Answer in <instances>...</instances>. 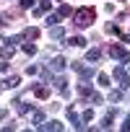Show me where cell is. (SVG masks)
I'll return each mask as SVG.
<instances>
[{
    "instance_id": "603a6c76",
    "label": "cell",
    "mask_w": 130,
    "mask_h": 132,
    "mask_svg": "<svg viewBox=\"0 0 130 132\" xmlns=\"http://www.w3.org/2000/svg\"><path fill=\"white\" fill-rule=\"evenodd\" d=\"M107 34H120V29H117V23H107ZM122 36V34H120Z\"/></svg>"
},
{
    "instance_id": "d6986e66",
    "label": "cell",
    "mask_w": 130,
    "mask_h": 132,
    "mask_svg": "<svg viewBox=\"0 0 130 132\" xmlns=\"http://www.w3.org/2000/svg\"><path fill=\"white\" fill-rule=\"evenodd\" d=\"M109 101H112V104L122 101V91H109Z\"/></svg>"
},
{
    "instance_id": "d6a6232c",
    "label": "cell",
    "mask_w": 130,
    "mask_h": 132,
    "mask_svg": "<svg viewBox=\"0 0 130 132\" xmlns=\"http://www.w3.org/2000/svg\"><path fill=\"white\" fill-rule=\"evenodd\" d=\"M5 117H8V111H5V109H0V119H5Z\"/></svg>"
},
{
    "instance_id": "f546056e",
    "label": "cell",
    "mask_w": 130,
    "mask_h": 132,
    "mask_svg": "<svg viewBox=\"0 0 130 132\" xmlns=\"http://www.w3.org/2000/svg\"><path fill=\"white\" fill-rule=\"evenodd\" d=\"M26 73H29V75H37V73H39V68H37V65H29V70H26Z\"/></svg>"
},
{
    "instance_id": "4fadbf2b",
    "label": "cell",
    "mask_w": 130,
    "mask_h": 132,
    "mask_svg": "<svg viewBox=\"0 0 130 132\" xmlns=\"http://www.w3.org/2000/svg\"><path fill=\"white\" fill-rule=\"evenodd\" d=\"M49 36H52V39H62V36H65V29H60V26H52Z\"/></svg>"
},
{
    "instance_id": "6da1fadb",
    "label": "cell",
    "mask_w": 130,
    "mask_h": 132,
    "mask_svg": "<svg viewBox=\"0 0 130 132\" xmlns=\"http://www.w3.org/2000/svg\"><path fill=\"white\" fill-rule=\"evenodd\" d=\"M94 18H96V11H94V8H81V11H76V26H78V29L91 26Z\"/></svg>"
},
{
    "instance_id": "5b68a950",
    "label": "cell",
    "mask_w": 130,
    "mask_h": 132,
    "mask_svg": "<svg viewBox=\"0 0 130 132\" xmlns=\"http://www.w3.org/2000/svg\"><path fill=\"white\" fill-rule=\"evenodd\" d=\"M52 83H55V88H57V91H62V93H65V86H68V78H65V75H57V78H52Z\"/></svg>"
},
{
    "instance_id": "ba28073f",
    "label": "cell",
    "mask_w": 130,
    "mask_h": 132,
    "mask_svg": "<svg viewBox=\"0 0 130 132\" xmlns=\"http://www.w3.org/2000/svg\"><path fill=\"white\" fill-rule=\"evenodd\" d=\"M39 129H49V132H60V129H62V124H60V122H44V124H42Z\"/></svg>"
},
{
    "instance_id": "8fae6325",
    "label": "cell",
    "mask_w": 130,
    "mask_h": 132,
    "mask_svg": "<svg viewBox=\"0 0 130 132\" xmlns=\"http://www.w3.org/2000/svg\"><path fill=\"white\" fill-rule=\"evenodd\" d=\"M13 104H16V109H18V111H21V114H29V111H31V106H29V104H26V101H21V98H16V101H13Z\"/></svg>"
},
{
    "instance_id": "5bb4252c",
    "label": "cell",
    "mask_w": 130,
    "mask_h": 132,
    "mask_svg": "<svg viewBox=\"0 0 130 132\" xmlns=\"http://www.w3.org/2000/svg\"><path fill=\"white\" fill-rule=\"evenodd\" d=\"M78 93H81V96H91V83H86V80H83V83L78 86Z\"/></svg>"
},
{
    "instance_id": "7a4b0ae2",
    "label": "cell",
    "mask_w": 130,
    "mask_h": 132,
    "mask_svg": "<svg viewBox=\"0 0 130 132\" xmlns=\"http://www.w3.org/2000/svg\"><path fill=\"white\" fill-rule=\"evenodd\" d=\"M73 70H76L83 80H89V78L94 75V68H91V65H83V62H73Z\"/></svg>"
},
{
    "instance_id": "7c38bea8",
    "label": "cell",
    "mask_w": 130,
    "mask_h": 132,
    "mask_svg": "<svg viewBox=\"0 0 130 132\" xmlns=\"http://www.w3.org/2000/svg\"><path fill=\"white\" fill-rule=\"evenodd\" d=\"M102 57V49H89V54H86V62H96Z\"/></svg>"
},
{
    "instance_id": "ac0fdd59",
    "label": "cell",
    "mask_w": 130,
    "mask_h": 132,
    "mask_svg": "<svg viewBox=\"0 0 130 132\" xmlns=\"http://www.w3.org/2000/svg\"><path fill=\"white\" fill-rule=\"evenodd\" d=\"M57 21H60V16H57V13H49L44 23H47V26H57Z\"/></svg>"
},
{
    "instance_id": "9c48e42d",
    "label": "cell",
    "mask_w": 130,
    "mask_h": 132,
    "mask_svg": "<svg viewBox=\"0 0 130 132\" xmlns=\"http://www.w3.org/2000/svg\"><path fill=\"white\" fill-rule=\"evenodd\" d=\"M39 34H42V31H39L37 26H31V29L24 31V39H39Z\"/></svg>"
},
{
    "instance_id": "9a60e30c",
    "label": "cell",
    "mask_w": 130,
    "mask_h": 132,
    "mask_svg": "<svg viewBox=\"0 0 130 132\" xmlns=\"http://www.w3.org/2000/svg\"><path fill=\"white\" fill-rule=\"evenodd\" d=\"M112 117H114V111H107V114H104V119H102V129H109V124H112Z\"/></svg>"
},
{
    "instance_id": "e0dca14e",
    "label": "cell",
    "mask_w": 130,
    "mask_h": 132,
    "mask_svg": "<svg viewBox=\"0 0 130 132\" xmlns=\"http://www.w3.org/2000/svg\"><path fill=\"white\" fill-rule=\"evenodd\" d=\"M68 44H73V47H83V44H86V39H83V36H70V39H68Z\"/></svg>"
},
{
    "instance_id": "4dcf8cb0",
    "label": "cell",
    "mask_w": 130,
    "mask_h": 132,
    "mask_svg": "<svg viewBox=\"0 0 130 132\" xmlns=\"http://www.w3.org/2000/svg\"><path fill=\"white\" fill-rule=\"evenodd\" d=\"M122 129H125V132H127V129H130V114H127V117H125V122H122Z\"/></svg>"
},
{
    "instance_id": "1f68e13d",
    "label": "cell",
    "mask_w": 130,
    "mask_h": 132,
    "mask_svg": "<svg viewBox=\"0 0 130 132\" xmlns=\"http://www.w3.org/2000/svg\"><path fill=\"white\" fill-rule=\"evenodd\" d=\"M8 70V60H3V62H0V73H5Z\"/></svg>"
},
{
    "instance_id": "d4e9b609",
    "label": "cell",
    "mask_w": 130,
    "mask_h": 132,
    "mask_svg": "<svg viewBox=\"0 0 130 132\" xmlns=\"http://www.w3.org/2000/svg\"><path fill=\"white\" fill-rule=\"evenodd\" d=\"M120 86H122V91H127V88H130V75H125V78H120Z\"/></svg>"
},
{
    "instance_id": "e575fe53",
    "label": "cell",
    "mask_w": 130,
    "mask_h": 132,
    "mask_svg": "<svg viewBox=\"0 0 130 132\" xmlns=\"http://www.w3.org/2000/svg\"><path fill=\"white\" fill-rule=\"evenodd\" d=\"M0 23H5V21H3V16H0Z\"/></svg>"
},
{
    "instance_id": "cb8c5ba5",
    "label": "cell",
    "mask_w": 130,
    "mask_h": 132,
    "mask_svg": "<svg viewBox=\"0 0 130 132\" xmlns=\"http://www.w3.org/2000/svg\"><path fill=\"white\" fill-rule=\"evenodd\" d=\"M39 73H42V80H47V83L52 80V70H47V68H44V70H39Z\"/></svg>"
},
{
    "instance_id": "d590c367",
    "label": "cell",
    "mask_w": 130,
    "mask_h": 132,
    "mask_svg": "<svg viewBox=\"0 0 130 132\" xmlns=\"http://www.w3.org/2000/svg\"><path fill=\"white\" fill-rule=\"evenodd\" d=\"M120 3H127V0H120Z\"/></svg>"
},
{
    "instance_id": "8992f818",
    "label": "cell",
    "mask_w": 130,
    "mask_h": 132,
    "mask_svg": "<svg viewBox=\"0 0 130 132\" xmlns=\"http://www.w3.org/2000/svg\"><path fill=\"white\" fill-rule=\"evenodd\" d=\"M62 68H65V57H55L52 65H49V70H55V73H60Z\"/></svg>"
},
{
    "instance_id": "836d02e7",
    "label": "cell",
    "mask_w": 130,
    "mask_h": 132,
    "mask_svg": "<svg viewBox=\"0 0 130 132\" xmlns=\"http://www.w3.org/2000/svg\"><path fill=\"white\" fill-rule=\"evenodd\" d=\"M122 42H127V44H130V34H122Z\"/></svg>"
},
{
    "instance_id": "ffe728a7",
    "label": "cell",
    "mask_w": 130,
    "mask_h": 132,
    "mask_svg": "<svg viewBox=\"0 0 130 132\" xmlns=\"http://www.w3.org/2000/svg\"><path fill=\"white\" fill-rule=\"evenodd\" d=\"M24 52H26V54H37V44L26 42V44H24Z\"/></svg>"
},
{
    "instance_id": "83f0119b",
    "label": "cell",
    "mask_w": 130,
    "mask_h": 132,
    "mask_svg": "<svg viewBox=\"0 0 130 132\" xmlns=\"http://www.w3.org/2000/svg\"><path fill=\"white\" fill-rule=\"evenodd\" d=\"M89 98H91V104H102V101H104V98H102V96H99V93H91V96H89Z\"/></svg>"
},
{
    "instance_id": "2e32d148",
    "label": "cell",
    "mask_w": 130,
    "mask_h": 132,
    "mask_svg": "<svg viewBox=\"0 0 130 132\" xmlns=\"http://www.w3.org/2000/svg\"><path fill=\"white\" fill-rule=\"evenodd\" d=\"M57 16H60V18H68V16H73V8H70V5H62V8L57 11Z\"/></svg>"
},
{
    "instance_id": "3957f363",
    "label": "cell",
    "mask_w": 130,
    "mask_h": 132,
    "mask_svg": "<svg viewBox=\"0 0 130 132\" xmlns=\"http://www.w3.org/2000/svg\"><path fill=\"white\" fill-rule=\"evenodd\" d=\"M109 54H112V57H117V60H122V62H130L127 49H125V47H120V44H112V47H109Z\"/></svg>"
},
{
    "instance_id": "7402d4cb",
    "label": "cell",
    "mask_w": 130,
    "mask_h": 132,
    "mask_svg": "<svg viewBox=\"0 0 130 132\" xmlns=\"http://www.w3.org/2000/svg\"><path fill=\"white\" fill-rule=\"evenodd\" d=\"M127 73H125V68H122V65H117V68H114V78H125Z\"/></svg>"
},
{
    "instance_id": "44dd1931",
    "label": "cell",
    "mask_w": 130,
    "mask_h": 132,
    "mask_svg": "<svg viewBox=\"0 0 130 132\" xmlns=\"http://www.w3.org/2000/svg\"><path fill=\"white\" fill-rule=\"evenodd\" d=\"M91 119H94V111H91V109H86V111L81 114V122L86 124V122H91Z\"/></svg>"
},
{
    "instance_id": "30bf717a",
    "label": "cell",
    "mask_w": 130,
    "mask_h": 132,
    "mask_svg": "<svg viewBox=\"0 0 130 132\" xmlns=\"http://www.w3.org/2000/svg\"><path fill=\"white\" fill-rule=\"evenodd\" d=\"M34 96H37V98H47V96H49V88H44V86H34Z\"/></svg>"
},
{
    "instance_id": "52a82bcc",
    "label": "cell",
    "mask_w": 130,
    "mask_h": 132,
    "mask_svg": "<svg viewBox=\"0 0 130 132\" xmlns=\"http://www.w3.org/2000/svg\"><path fill=\"white\" fill-rule=\"evenodd\" d=\"M18 83H21V78H18V75H11V78L3 80V88H16Z\"/></svg>"
},
{
    "instance_id": "f1b7e54d",
    "label": "cell",
    "mask_w": 130,
    "mask_h": 132,
    "mask_svg": "<svg viewBox=\"0 0 130 132\" xmlns=\"http://www.w3.org/2000/svg\"><path fill=\"white\" fill-rule=\"evenodd\" d=\"M18 5H21V8H31V5H34V0H18Z\"/></svg>"
},
{
    "instance_id": "484cf974",
    "label": "cell",
    "mask_w": 130,
    "mask_h": 132,
    "mask_svg": "<svg viewBox=\"0 0 130 132\" xmlns=\"http://www.w3.org/2000/svg\"><path fill=\"white\" fill-rule=\"evenodd\" d=\"M39 8H42V13H47V11L52 8V3H49V0H42V3H39Z\"/></svg>"
},
{
    "instance_id": "4316f807",
    "label": "cell",
    "mask_w": 130,
    "mask_h": 132,
    "mask_svg": "<svg viewBox=\"0 0 130 132\" xmlns=\"http://www.w3.org/2000/svg\"><path fill=\"white\" fill-rule=\"evenodd\" d=\"M99 86H109V75H107V73L99 75Z\"/></svg>"
},
{
    "instance_id": "277c9868",
    "label": "cell",
    "mask_w": 130,
    "mask_h": 132,
    "mask_svg": "<svg viewBox=\"0 0 130 132\" xmlns=\"http://www.w3.org/2000/svg\"><path fill=\"white\" fill-rule=\"evenodd\" d=\"M31 124H34V127H42V124H44V111L34 109V111H31Z\"/></svg>"
}]
</instances>
